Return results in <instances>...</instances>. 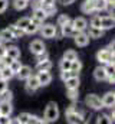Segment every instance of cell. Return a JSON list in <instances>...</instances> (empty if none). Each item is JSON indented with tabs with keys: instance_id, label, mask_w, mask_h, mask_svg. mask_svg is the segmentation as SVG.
I'll return each instance as SVG.
<instances>
[{
	"instance_id": "obj_1",
	"label": "cell",
	"mask_w": 115,
	"mask_h": 124,
	"mask_svg": "<svg viewBox=\"0 0 115 124\" xmlns=\"http://www.w3.org/2000/svg\"><path fill=\"white\" fill-rule=\"evenodd\" d=\"M58 118H59V108H58V104L55 101L48 102L46 110H45L43 121H45V123H55Z\"/></svg>"
},
{
	"instance_id": "obj_2",
	"label": "cell",
	"mask_w": 115,
	"mask_h": 124,
	"mask_svg": "<svg viewBox=\"0 0 115 124\" xmlns=\"http://www.w3.org/2000/svg\"><path fill=\"white\" fill-rule=\"evenodd\" d=\"M96 59L99 63H114V51L108 48L99 49L96 54Z\"/></svg>"
},
{
	"instance_id": "obj_3",
	"label": "cell",
	"mask_w": 115,
	"mask_h": 124,
	"mask_svg": "<svg viewBox=\"0 0 115 124\" xmlns=\"http://www.w3.org/2000/svg\"><path fill=\"white\" fill-rule=\"evenodd\" d=\"M85 105L92 108V110H101L104 108L102 105V101H101V97H98L96 94H88L85 98Z\"/></svg>"
},
{
	"instance_id": "obj_4",
	"label": "cell",
	"mask_w": 115,
	"mask_h": 124,
	"mask_svg": "<svg viewBox=\"0 0 115 124\" xmlns=\"http://www.w3.org/2000/svg\"><path fill=\"white\" fill-rule=\"evenodd\" d=\"M39 31H40V35H42V38H48V39H52V38H55L58 33V29L56 26L53 25V23H46V25H40V28H39Z\"/></svg>"
},
{
	"instance_id": "obj_5",
	"label": "cell",
	"mask_w": 115,
	"mask_h": 124,
	"mask_svg": "<svg viewBox=\"0 0 115 124\" xmlns=\"http://www.w3.org/2000/svg\"><path fill=\"white\" fill-rule=\"evenodd\" d=\"M65 116H66V121L71 123V124H78V123H82V121H84V114L79 113L78 110L71 111V113H68V114H65Z\"/></svg>"
},
{
	"instance_id": "obj_6",
	"label": "cell",
	"mask_w": 115,
	"mask_h": 124,
	"mask_svg": "<svg viewBox=\"0 0 115 124\" xmlns=\"http://www.w3.org/2000/svg\"><path fill=\"white\" fill-rule=\"evenodd\" d=\"M29 48H30V52H32L33 55H39V54H42V52H45V51H46L45 43H43L42 40H39V39L33 40V42L29 45Z\"/></svg>"
},
{
	"instance_id": "obj_7",
	"label": "cell",
	"mask_w": 115,
	"mask_h": 124,
	"mask_svg": "<svg viewBox=\"0 0 115 124\" xmlns=\"http://www.w3.org/2000/svg\"><path fill=\"white\" fill-rule=\"evenodd\" d=\"M36 77H37V79H39V82H40V87L49 85L50 81H52V75H50L49 71H39Z\"/></svg>"
},
{
	"instance_id": "obj_8",
	"label": "cell",
	"mask_w": 115,
	"mask_h": 124,
	"mask_svg": "<svg viewBox=\"0 0 115 124\" xmlns=\"http://www.w3.org/2000/svg\"><path fill=\"white\" fill-rule=\"evenodd\" d=\"M89 36H88V33L85 32H76V35H75V43L78 45V46H86L88 43H89Z\"/></svg>"
},
{
	"instance_id": "obj_9",
	"label": "cell",
	"mask_w": 115,
	"mask_h": 124,
	"mask_svg": "<svg viewBox=\"0 0 115 124\" xmlns=\"http://www.w3.org/2000/svg\"><path fill=\"white\" fill-rule=\"evenodd\" d=\"M72 25L75 28L76 32H85V29L88 28V22H86L85 17H76L72 20Z\"/></svg>"
},
{
	"instance_id": "obj_10",
	"label": "cell",
	"mask_w": 115,
	"mask_h": 124,
	"mask_svg": "<svg viewBox=\"0 0 115 124\" xmlns=\"http://www.w3.org/2000/svg\"><path fill=\"white\" fill-rule=\"evenodd\" d=\"M114 25H115L114 16H102L101 17V29L108 31V29H112Z\"/></svg>"
},
{
	"instance_id": "obj_11",
	"label": "cell",
	"mask_w": 115,
	"mask_h": 124,
	"mask_svg": "<svg viewBox=\"0 0 115 124\" xmlns=\"http://www.w3.org/2000/svg\"><path fill=\"white\" fill-rule=\"evenodd\" d=\"M101 101H102V105L104 107H108V108H112L114 107V102H115V94L114 93H107L102 98H101Z\"/></svg>"
},
{
	"instance_id": "obj_12",
	"label": "cell",
	"mask_w": 115,
	"mask_h": 124,
	"mask_svg": "<svg viewBox=\"0 0 115 124\" xmlns=\"http://www.w3.org/2000/svg\"><path fill=\"white\" fill-rule=\"evenodd\" d=\"M40 22H37V20H35L33 17H30V23H29L28 26L25 28V33H29V35H32V33H36V32L39 31V28H40Z\"/></svg>"
},
{
	"instance_id": "obj_13",
	"label": "cell",
	"mask_w": 115,
	"mask_h": 124,
	"mask_svg": "<svg viewBox=\"0 0 115 124\" xmlns=\"http://www.w3.org/2000/svg\"><path fill=\"white\" fill-rule=\"evenodd\" d=\"M13 113L12 102L9 101H0V116H10Z\"/></svg>"
},
{
	"instance_id": "obj_14",
	"label": "cell",
	"mask_w": 115,
	"mask_h": 124,
	"mask_svg": "<svg viewBox=\"0 0 115 124\" xmlns=\"http://www.w3.org/2000/svg\"><path fill=\"white\" fill-rule=\"evenodd\" d=\"M81 10L85 13V15H91L95 12V1L93 0H85L81 6Z\"/></svg>"
},
{
	"instance_id": "obj_15",
	"label": "cell",
	"mask_w": 115,
	"mask_h": 124,
	"mask_svg": "<svg viewBox=\"0 0 115 124\" xmlns=\"http://www.w3.org/2000/svg\"><path fill=\"white\" fill-rule=\"evenodd\" d=\"M32 17H33L35 20L43 23V22L48 19V15L45 13V10H43L42 7H39V9H35V10H33V16H32Z\"/></svg>"
},
{
	"instance_id": "obj_16",
	"label": "cell",
	"mask_w": 115,
	"mask_h": 124,
	"mask_svg": "<svg viewBox=\"0 0 115 124\" xmlns=\"http://www.w3.org/2000/svg\"><path fill=\"white\" fill-rule=\"evenodd\" d=\"M26 87L30 88V90H33V91H36L40 87V82H39V79H37L36 75H30L28 79H26Z\"/></svg>"
},
{
	"instance_id": "obj_17",
	"label": "cell",
	"mask_w": 115,
	"mask_h": 124,
	"mask_svg": "<svg viewBox=\"0 0 115 124\" xmlns=\"http://www.w3.org/2000/svg\"><path fill=\"white\" fill-rule=\"evenodd\" d=\"M16 75L19 77V79H28L29 77L32 75V68L28 66V65H22L20 69H19V72Z\"/></svg>"
},
{
	"instance_id": "obj_18",
	"label": "cell",
	"mask_w": 115,
	"mask_h": 124,
	"mask_svg": "<svg viewBox=\"0 0 115 124\" xmlns=\"http://www.w3.org/2000/svg\"><path fill=\"white\" fill-rule=\"evenodd\" d=\"M62 28V35L63 36H75L76 35V31H75V28H73V25H72V20L69 22V23H66V25H63V26H60Z\"/></svg>"
},
{
	"instance_id": "obj_19",
	"label": "cell",
	"mask_w": 115,
	"mask_h": 124,
	"mask_svg": "<svg viewBox=\"0 0 115 124\" xmlns=\"http://www.w3.org/2000/svg\"><path fill=\"white\" fill-rule=\"evenodd\" d=\"M93 78H95L98 82L105 81V79H107V72H105V68H104V66H98V68H95V71H93Z\"/></svg>"
},
{
	"instance_id": "obj_20",
	"label": "cell",
	"mask_w": 115,
	"mask_h": 124,
	"mask_svg": "<svg viewBox=\"0 0 115 124\" xmlns=\"http://www.w3.org/2000/svg\"><path fill=\"white\" fill-rule=\"evenodd\" d=\"M65 85H66V90H71V88H78L79 87V78L78 75H72L71 78H68L66 81H63Z\"/></svg>"
},
{
	"instance_id": "obj_21",
	"label": "cell",
	"mask_w": 115,
	"mask_h": 124,
	"mask_svg": "<svg viewBox=\"0 0 115 124\" xmlns=\"http://www.w3.org/2000/svg\"><path fill=\"white\" fill-rule=\"evenodd\" d=\"M105 35V31L101 29V28H89V32H88V36L89 38H93V39H99Z\"/></svg>"
},
{
	"instance_id": "obj_22",
	"label": "cell",
	"mask_w": 115,
	"mask_h": 124,
	"mask_svg": "<svg viewBox=\"0 0 115 124\" xmlns=\"http://www.w3.org/2000/svg\"><path fill=\"white\" fill-rule=\"evenodd\" d=\"M6 55L10 56L12 59H19L20 58V49L17 46H9V48H6Z\"/></svg>"
},
{
	"instance_id": "obj_23",
	"label": "cell",
	"mask_w": 115,
	"mask_h": 124,
	"mask_svg": "<svg viewBox=\"0 0 115 124\" xmlns=\"http://www.w3.org/2000/svg\"><path fill=\"white\" fill-rule=\"evenodd\" d=\"M52 68V62L48 59H43V61H37V65H36V69L37 71H50Z\"/></svg>"
},
{
	"instance_id": "obj_24",
	"label": "cell",
	"mask_w": 115,
	"mask_h": 124,
	"mask_svg": "<svg viewBox=\"0 0 115 124\" xmlns=\"http://www.w3.org/2000/svg\"><path fill=\"white\" fill-rule=\"evenodd\" d=\"M13 39H16V38L13 36V33L9 31V29L0 31V40H1V42H10V40H13Z\"/></svg>"
},
{
	"instance_id": "obj_25",
	"label": "cell",
	"mask_w": 115,
	"mask_h": 124,
	"mask_svg": "<svg viewBox=\"0 0 115 124\" xmlns=\"http://www.w3.org/2000/svg\"><path fill=\"white\" fill-rule=\"evenodd\" d=\"M13 72H12V69L9 68V66H4L1 71H0V78H3V79H6V81H9V79H12L13 78Z\"/></svg>"
},
{
	"instance_id": "obj_26",
	"label": "cell",
	"mask_w": 115,
	"mask_h": 124,
	"mask_svg": "<svg viewBox=\"0 0 115 124\" xmlns=\"http://www.w3.org/2000/svg\"><path fill=\"white\" fill-rule=\"evenodd\" d=\"M82 69V62L79 61L78 58L76 59H73V61H71V71L75 74V75H78V72Z\"/></svg>"
},
{
	"instance_id": "obj_27",
	"label": "cell",
	"mask_w": 115,
	"mask_h": 124,
	"mask_svg": "<svg viewBox=\"0 0 115 124\" xmlns=\"http://www.w3.org/2000/svg\"><path fill=\"white\" fill-rule=\"evenodd\" d=\"M29 4V0H13V7L16 10H25Z\"/></svg>"
},
{
	"instance_id": "obj_28",
	"label": "cell",
	"mask_w": 115,
	"mask_h": 124,
	"mask_svg": "<svg viewBox=\"0 0 115 124\" xmlns=\"http://www.w3.org/2000/svg\"><path fill=\"white\" fill-rule=\"evenodd\" d=\"M7 29H9V31L13 33V36H14V38H20V36L25 33V31H23V29H20L17 25H10Z\"/></svg>"
},
{
	"instance_id": "obj_29",
	"label": "cell",
	"mask_w": 115,
	"mask_h": 124,
	"mask_svg": "<svg viewBox=\"0 0 115 124\" xmlns=\"http://www.w3.org/2000/svg\"><path fill=\"white\" fill-rule=\"evenodd\" d=\"M42 9L45 10V13L48 15V17L56 13V6H55V4H43V6H42Z\"/></svg>"
},
{
	"instance_id": "obj_30",
	"label": "cell",
	"mask_w": 115,
	"mask_h": 124,
	"mask_svg": "<svg viewBox=\"0 0 115 124\" xmlns=\"http://www.w3.org/2000/svg\"><path fill=\"white\" fill-rule=\"evenodd\" d=\"M20 66H22V63H20V61L19 59H13V61L9 63V68L12 69V72L16 75L17 72H19V69H20Z\"/></svg>"
},
{
	"instance_id": "obj_31",
	"label": "cell",
	"mask_w": 115,
	"mask_h": 124,
	"mask_svg": "<svg viewBox=\"0 0 115 124\" xmlns=\"http://www.w3.org/2000/svg\"><path fill=\"white\" fill-rule=\"evenodd\" d=\"M12 100H13V93L12 91L4 90L3 93H0V101H9V102H12Z\"/></svg>"
},
{
	"instance_id": "obj_32",
	"label": "cell",
	"mask_w": 115,
	"mask_h": 124,
	"mask_svg": "<svg viewBox=\"0 0 115 124\" xmlns=\"http://www.w3.org/2000/svg\"><path fill=\"white\" fill-rule=\"evenodd\" d=\"M29 23H30V17H28V16H25V17H20V19L16 22V25H17L20 29H23V31H25V28L28 26Z\"/></svg>"
},
{
	"instance_id": "obj_33",
	"label": "cell",
	"mask_w": 115,
	"mask_h": 124,
	"mask_svg": "<svg viewBox=\"0 0 115 124\" xmlns=\"http://www.w3.org/2000/svg\"><path fill=\"white\" fill-rule=\"evenodd\" d=\"M69 22H71V17H69L68 15H60L56 20V25L58 26H63V25H66V23H69Z\"/></svg>"
},
{
	"instance_id": "obj_34",
	"label": "cell",
	"mask_w": 115,
	"mask_h": 124,
	"mask_svg": "<svg viewBox=\"0 0 115 124\" xmlns=\"http://www.w3.org/2000/svg\"><path fill=\"white\" fill-rule=\"evenodd\" d=\"M63 58L68 59V61H73V59L78 58V54H76L75 51H72V49H68V51L63 54Z\"/></svg>"
},
{
	"instance_id": "obj_35",
	"label": "cell",
	"mask_w": 115,
	"mask_h": 124,
	"mask_svg": "<svg viewBox=\"0 0 115 124\" xmlns=\"http://www.w3.org/2000/svg\"><path fill=\"white\" fill-rule=\"evenodd\" d=\"M29 113H20L19 116H17V118H16V121L19 124H28V120H29Z\"/></svg>"
},
{
	"instance_id": "obj_36",
	"label": "cell",
	"mask_w": 115,
	"mask_h": 124,
	"mask_svg": "<svg viewBox=\"0 0 115 124\" xmlns=\"http://www.w3.org/2000/svg\"><path fill=\"white\" fill-rule=\"evenodd\" d=\"M78 97H79L78 88H71V90H68V98H69L71 101H76Z\"/></svg>"
},
{
	"instance_id": "obj_37",
	"label": "cell",
	"mask_w": 115,
	"mask_h": 124,
	"mask_svg": "<svg viewBox=\"0 0 115 124\" xmlns=\"http://www.w3.org/2000/svg\"><path fill=\"white\" fill-rule=\"evenodd\" d=\"M105 3L107 0H95V12H101L105 9Z\"/></svg>"
},
{
	"instance_id": "obj_38",
	"label": "cell",
	"mask_w": 115,
	"mask_h": 124,
	"mask_svg": "<svg viewBox=\"0 0 115 124\" xmlns=\"http://www.w3.org/2000/svg\"><path fill=\"white\" fill-rule=\"evenodd\" d=\"M42 123H45L42 118H39L37 116H29V120H28V124H42Z\"/></svg>"
},
{
	"instance_id": "obj_39",
	"label": "cell",
	"mask_w": 115,
	"mask_h": 124,
	"mask_svg": "<svg viewBox=\"0 0 115 124\" xmlns=\"http://www.w3.org/2000/svg\"><path fill=\"white\" fill-rule=\"evenodd\" d=\"M59 66H60V71H68V69H71V61L63 58L60 61V63H59Z\"/></svg>"
},
{
	"instance_id": "obj_40",
	"label": "cell",
	"mask_w": 115,
	"mask_h": 124,
	"mask_svg": "<svg viewBox=\"0 0 115 124\" xmlns=\"http://www.w3.org/2000/svg\"><path fill=\"white\" fill-rule=\"evenodd\" d=\"M72 75H75V74H73L71 69H68V71H62V72H60V79H62V81H66V79L71 78Z\"/></svg>"
},
{
	"instance_id": "obj_41",
	"label": "cell",
	"mask_w": 115,
	"mask_h": 124,
	"mask_svg": "<svg viewBox=\"0 0 115 124\" xmlns=\"http://www.w3.org/2000/svg\"><path fill=\"white\" fill-rule=\"evenodd\" d=\"M91 26L92 28H101V16H95L91 20Z\"/></svg>"
},
{
	"instance_id": "obj_42",
	"label": "cell",
	"mask_w": 115,
	"mask_h": 124,
	"mask_svg": "<svg viewBox=\"0 0 115 124\" xmlns=\"http://www.w3.org/2000/svg\"><path fill=\"white\" fill-rule=\"evenodd\" d=\"M105 68V72H107V77H111V75H114V63H107V66H104Z\"/></svg>"
},
{
	"instance_id": "obj_43",
	"label": "cell",
	"mask_w": 115,
	"mask_h": 124,
	"mask_svg": "<svg viewBox=\"0 0 115 124\" xmlns=\"http://www.w3.org/2000/svg\"><path fill=\"white\" fill-rule=\"evenodd\" d=\"M104 10H107L108 13H114V1H107Z\"/></svg>"
},
{
	"instance_id": "obj_44",
	"label": "cell",
	"mask_w": 115,
	"mask_h": 124,
	"mask_svg": "<svg viewBox=\"0 0 115 124\" xmlns=\"http://www.w3.org/2000/svg\"><path fill=\"white\" fill-rule=\"evenodd\" d=\"M10 123H12L10 116H0V124H10Z\"/></svg>"
},
{
	"instance_id": "obj_45",
	"label": "cell",
	"mask_w": 115,
	"mask_h": 124,
	"mask_svg": "<svg viewBox=\"0 0 115 124\" xmlns=\"http://www.w3.org/2000/svg\"><path fill=\"white\" fill-rule=\"evenodd\" d=\"M9 6V0H0V13H3Z\"/></svg>"
},
{
	"instance_id": "obj_46",
	"label": "cell",
	"mask_w": 115,
	"mask_h": 124,
	"mask_svg": "<svg viewBox=\"0 0 115 124\" xmlns=\"http://www.w3.org/2000/svg\"><path fill=\"white\" fill-rule=\"evenodd\" d=\"M4 90H7V81L0 78V93H3Z\"/></svg>"
},
{
	"instance_id": "obj_47",
	"label": "cell",
	"mask_w": 115,
	"mask_h": 124,
	"mask_svg": "<svg viewBox=\"0 0 115 124\" xmlns=\"http://www.w3.org/2000/svg\"><path fill=\"white\" fill-rule=\"evenodd\" d=\"M32 7H33V10L42 7V0H33V1H32Z\"/></svg>"
},
{
	"instance_id": "obj_48",
	"label": "cell",
	"mask_w": 115,
	"mask_h": 124,
	"mask_svg": "<svg viewBox=\"0 0 115 124\" xmlns=\"http://www.w3.org/2000/svg\"><path fill=\"white\" fill-rule=\"evenodd\" d=\"M96 123H98V124L108 123V116H105V114H104V116H99V117H98V120H96Z\"/></svg>"
},
{
	"instance_id": "obj_49",
	"label": "cell",
	"mask_w": 115,
	"mask_h": 124,
	"mask_svg": "<svg viewBox=\"0 0 115 124\" xmlns=\"http://www.w3.org/2000/svg\"><path fill=\"white\" fill-rule=\"evenodd\" d=\"M36 56H37V61H43V59H48V58H49L46 51H45V52H42V54H39V55H36Z\"/></svg>"
},
{
	"instance_id": "obj_50",
	"label": "cell",
	"mask_w": 115,
	"mask_h": 124,
	"mask_svg": "<svg viewBox=\"0 0 115 124\" xmlns=\"http://www.w3.org/2000/svg\"><path fill=\"white\" fill-rule=\"evenodd\" d=\"M4 55H6V46L0 43V58H3Z\"/></svg>"
},
{
	"instance_id": "obj_51",
	"label": "cell",
	"mask_w": 115,
	"mask_h": 124,
	"mask_svg": "<svg viewBox=\"0 0 115 124\" xmlns=\"http://www.w3.org/2000/svg\"><path fill=\"white\" fill-rule=\"evenodd\" d=\"M59 1H60L63 6H66V4H72V3H73V1H76V0H59Z\"/></svg>"
},
{
	"instance_id": "obj_52",
	"label": "cell",
	"mask_w": 115,
	"mask_h": 124,
	"mask_svg": "<svg viewBox=\"0 0 115 124\" xmlns=\"http://www.w3.org/2000/svg\"><path fill=\"white\" fill-rule=\"evenodd\" d=\"M56 0H42V6L43 4H55Z\"/></svg>"
},
{
	"instance_id": "obj_53",
	"label": "cell",
	"mask_w": 115,
	"mask_h": 124,
	"mask_svg": "<svg viewBox=\"0 0 115 124\" xmlns=\"http://www.w3.org/2000/svg\"><path fill=\"white\" fill-rule=\"evenodd\" d=\"M107 79H108V82H109V84H114V82H115L114 75H111V77H107Z\"/></svg>"
},
{
	"instance_id": "obj_54",
	"label": "cell",
	"mask_w": 115,
	"mask_h": 124,
	"mask_svg": "<svg viewBox=\"0 0 115 124\" xmlns=\"http://www.w3.org/2000/svg\"><path fill=\"white\" fill-rule=\"evenodd\" d=\"M0 43H1V40H0Z\"/></svg>"
},
{
	"instance_id": "obj_55",
	"label": "cell",
	"mask_w": 115,
	"mask_h": 124,
	"mask_svg": "<svg viewBox=\"0 0 115 124\" xmlns=\"http://www.w3.org/2000/svg\"><path fill=\"white\" fill-rule=\"evenodd\" d=\"M93 1H95V0H93Z\"/></svg>"
}]
</instances>
